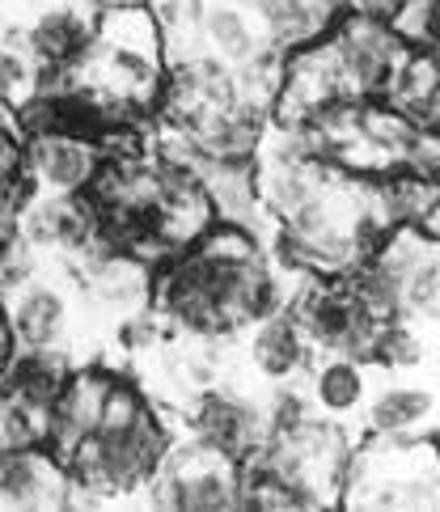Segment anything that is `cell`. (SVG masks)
Returning a JSON list of instances; mask_svg holds the SVG:
<instances>
[{
  "instance_id": "1",
  "label": "cell",
  "mask_w": 440,
  "mask_h": 512,
  "mask_svg": "<svg viewBox=\"0 0 440 512\" xmlns=\"http://www.w3.org/2000/svg\"><path fill=\"white\" fill-rule=\"evenodd\" d=\"M330 60H335L339 77L352 81L356 89H385L402 64V51H398V39L390 26L360 13L356 22L343 30V39L335 43V56Z\"/></svg>"
},
{
  "instance_id": "2",
  "label": "cell",
  "mask_w": 440,
  "mask_h": 512,
  "mask_svg": "<svg viewBox=\"0 0 440 512\" xmlns=\"http://www.w3.org/2000/svg\"><path fill=\"white\" fill-rule=\"evenodd\" d=\"M301 326L305 335L322 343V347H339V352L356 356L364 347H373V318L360 309L352 292H314L301 309Z\"/></svg>"
},
{
  "instance_id": "3",
  "label": "cell",
  "mask_w": 440,
  "mask_h": 512,
  "mask_svg": "<svg viewBox=\"0 0 440 512\" xmlns=\"http://www.w3.org/2000/svg\"><path fill=\"white\" fill-rule=\"evenodd\" d=\"M0 504L5 508L60 504V474L34 449H0Z\"/></svg>"
},
{
  "instance_id": "4",
  "label": "cell",
  "mask_w": 440,
  "mask_h": 512,
  "mask_svg": "<svg viewBox=\"0 0 440 512\" xmlns=\"http://www.w3.org/2000/svg\"><path fill=\"white\" fill-rule=\"evenodd\" d=\"M199 432H204L208 449L229 457V462H242V457L259 445V415H254V407H246L242 398L208 394L204 411H199Z\"/></svg>"
},
{
  "instance_id": "5",
  "label": "cell",
  "mask_w": 440,
  "mask_h": 512,
  "mask_svg": "<svg viewBox=\"0 0 440 512\" xmlns=\"http://www.w3.org/2000/svg\"><path fill=\"white\" fill-rule=\"evenodd\" d=\"M34 170H39L43 187H51L55 195H77L85 182H94V149L85 140H72V136H39L34 140Z\"/></svg>"
},
{
  "instance_id": "6",
  "label": "cell",
  "mask_w": 440,
  "mask_h": 512,
  "mask_svg": "<svg viewBox=\"0 0 440 512\" xmlns=\"http://www.w3.org/2000/svg\"><path fill=\"white\" fill-rule=\"evenodd\" d=\"M64 322V297L51 284H22V292H13V335L30 347H51L64 335Z\"/></svg>"
},
{
  "instance_id": "7",
  "label": "cell",
  "mask_w": 440,
  "mask_h": 512,
  "mask_svg": "<svg viewBox=\"0 0 440 512\" xmlns=\"http://www.w3.org/2000/svg\"><path fill=\"white\" fill-rule=\"evenodd\" d=\"M204 39L225 64H254L259 56V30L237 0H208L204 5Z\"/></svg>"
},
{
  "instance_id": "8",
  "label": "cell",
  "mask_w": 440,
  "mask_h": 512,
  "mask_svg": "<svg viewBox=\"0 0 440 512\" xmlns=\"http://www.w3.org/2000/svg\"><path fill=\"white\" fill-rule=\"evenodd\" d=\"M5 386L13 394V402H22V407L30 411H43L51 415L55 407V398H60L64 390V369H60V360L47 356V352H26V356H13L5 364Z\"/></svg>"
},
{
  "instance_id": "9",
  "label": "cell",
  "mask_w": 440,
  "mask_h": 512,
  "mask_svg": "<svg viewBox=\"0 0 440 512\" xmlns=\"http://www.w3.org/2000/svg\"><path fill=\"white\" fill-rule=\"evenodd\" d=\"M85 47H89V26H85V17L72 9H47L39 22L30 26V51L51 68L85 60Z\"/></svg>"
},
{
  "instance_id": "10",
  "label": "cell",
  "mask_w": 440,
  "mask_h": 512,
  "mask_svg": "<svg viewBox=\"0 0 440 512\" xmlns=\"http://www.w3.org/2000/svg\"><path fill=\"white\" fill-rule=\"evenodd\" d=\"M301 339L292 322H263L250 339V364L271 381H284L301 369Z\"/></svg>"
},
{
  "instance_id": "11",
  "label": "cell",
  "mask_w": 440,
  "mask_h": 512,
  "mask_svg": "<svg viewBox=\"0 0 440 512\" xmlns=\"http://www.w3.org/2000/svg\"><path fill=\"white\" fill-rule=\"evenodd\" d=\"M436 398L424 386H398V390H381L373 402V428L377 432H407L419 428L432 415Z\"/></svg>"
},
{
  "instance_id": "12",
  "label": "cell",
  "mask_w": 440,
  "mask_h": 512,
  "mask_svg": "<svg viewBox=\"0 0 440 512\" xmlns=\"http://www.w3.org/2000/svg\"><path fill=\"white\" fill-rule=\"evenodd\" d=\"M314 402L330 415H347L364 402V373L356 360H326L314 377Z\"/></svg>"
},
{
  "instance_id": "13",
  "label": "cell",
  "mask_w": 440,
  "mask_h": 512,
  "mask_svg": "<svg viewBox=\"0 0 440 512\" xmlns=\"http://www.w3.org/2000/svg\"><path fill=\"white\" fill-rule=\"evenodd\" d=\"M436 284H440V267H436V259H432V250L419 259L407 276L398 280V288H402V301H407L419 318H436V301H440V292H436Z\"/></svg>"
},
{
  "instance_id": "14",
  "label": "cell",
  "mask_w": 440,
  "mask_h": 512,
  "mask_svg": "<svg viewBox=\"0 0 440 512\" xmlns=\"http://www.w3.org/2000/svg\"><path fill=\"white\" fill-rule=\"evenodd\" d=\"M34 94V68L26 60V51L0 47V102L22 106Z\"/></svg>"
},
{
  "instance_id": "15",
  "label": "cell",
  "mask_w": 440,
  "mask_h": 512,
  "mask_svg": "<svg viewBox=\"0 0 440 512\" xmlns=\"http://www.w3.org/2000/svg\"><path fill=\"white\" fill-rule=\"evenodd\" d=\"M140 398L132 386H119V381H106L102 390V407H98V432H110V428H123L132 424V419L140 415Z\"/></svg>"
},
{
  "instance_id": "16",
  "label": "cell",
  "mask_w": 440,
  "mask_h": 512,
  "mask_svg": "<svg viewBox=\"0 0 440 512\" xmlns=\"http://www.w3.org/2000/svg\"><path fill=\"white\" fill-rule=\"evenodd\" d=\"M9 254H13V246H9V233H5V229H0V263H5V259H9Z\"/></svg>"
},
{
  "instance_id": "17",
  "label": "cell",
  "mask_w": 440,
  "mask_h": 512,
  "mask_svg": "<svg viewBox=\"0 0 440 512\" xmlns=\"http://www.w3.org/2000/svg\"><path fill=\"white\" fill-rule=\"evenodd\" d=\"M9 352V331H5V322H0V356Z\"/></svg>"
}]
</instances>
